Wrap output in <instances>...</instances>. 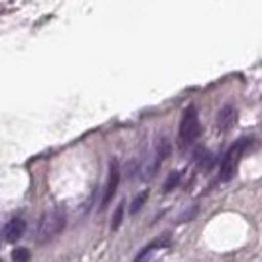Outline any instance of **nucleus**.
<instances>
[{"instance_id":"obj_1","label":"nucleus","mask_w":262,"mask_h":262,"mask_svg":"<svg viewBox=\"0 0 262 262\" xmlns=\"http://www.w3.org/2000/svg\"><path fill=\"white\" fill-rule=\"evenodd\" d=\"M66 211L55 207V209L48 211L46 215H41L38 225V241L39 243H46V241H52L53 236H57L63 229H66Z\"/></svg>"},{"instance_id":"obj_2","label":"nucleus","mask_w":262,"mask_h":262,"mask_svg":"<svg viewBox=\"0 0 262 262\" xmlns=\"http://www.w3.org/2000/svg\"><path fill=\"white\" fill-rule=\"evenodd\" d=\"M201 134V124H199V117H197V111L193 106L185 108L182 122H180V142L182 146L193 144Z\"/></svg>"},{"instance_id":"obj_3","label":"nucleus","mask_w":262,"mask_h":262,"mask_svg":"<svg viewBox=\"0 0 262 262\" xmlns=\"http://www.w3.org/2000/svg\"><path fill=\"white\" fill-rule=\"evenodd\" d=\"M247 146H249V140H241V142H236L235 146L229 148V152H227L225 158L221 160V173H219V180H221V182H229L236 173L241 156L245 154Z\"/></svg>"},{"instance_id":"obj_4","label":"nucleus","mask_w":262,"mask_h":262,"mask_svg":"<svg viewBox=\"0 0 262 262\" xmlns=\"http://www.w3.org/2000/svg\"><path fill=\"white\" fill-rule=\"evenodd\" d=\"M170 156V142L166 140V138H162V140H158L156 146H154V150H152V154L150 158L146 160L144 168H142V180H152L154 178V173L160 170V166H162V162L166 160V158Z\"/></svg>"},{"instance_id":"obj_5","label":"nucleus","mask_w":262,"mask_h":262,"mask_svg":"<svg viewBox=\"0 0 262 262\" xmlns=\"http://www.w3.org/2000/svg\"><path fill=\"white\" fill-rule=\"evenodd\" d=\"M118 182H120V166H118V160L113 158L108 162V178H106V185H105V193H103V205L101 209H105L106 205L111 203V199L117 193Z\"/></svg>"},{"instance_id":"obj_6","label":"nucleus","mask_w":262,"mask_h":262,"mask_svg":"<svg viewBox=\"0 0 262 262\" xmlns=\"http://www.w3.org/2000/svg\"><path fill=\"white\" fill-rule=\"evenodd\" d=\"M24 233H26V221L20 219V217L10 219L8 223L4 225V231H2L6 243H16V241H20V238L24 236Z\"/></svg>"},{"instance_id":"obj_7","label":"nucleus","mask_w":262,"mask_h":262,"mask_svg":"<svg viewBox=\"0 0 262 262\" xmlns=\"http://www.w3.org/2000/svg\"><path fill=\"white\" fill-rule=\"evenodd\" d=\"M236 122V108L233 105H225L219 115H217V128L221 132H227L233 128V124Z\"/></svg>"},{"instance_id":"obj_8","label":"nucleus","mask_w":262,"mask_h":262,"mask_svg":"<svg viewBox=\"0 0 262 262\" xmlns=\"http://www.w3.org/2000/svg\"><path fill=\"white\" fill-rule=\"evenodd\" d=\"M170 245V236L168 235H164L160 241H154L152 245H148L146 249H142L140 252H138V256L134 258V262H148L150 260V256L154 254V250H160V249H164V247H168Z\"/></svg>"},{"instance_id":"obj_9","label":"nucleus","mask_w":262,"mask_h":262,"mask_svg":"<svg viewBox=\"0 0 262 262\" xmlns=\"http://www.w3.org/2000/svg\"><path fill=\"white\" fill-rule=\"evenodd\" d=\"M193 162H195V166L199 170H209L215 160H213V156H211V152L207 148H197L195 152H193Z\"/></svg>"},{"instance_id":"obj_10","label":"nucleus","mask_w":262,"mask_h":262,"mask_svg":"<svg viewBox=\"0 0 262 262\" xmlns=\"http://www.w3.org/2000/svg\"><path fill=\"white\" fill-rule=\"evenodd\" d=\"M180 180H182V171H171L168 180H166V184H164V191H171L173 187H178Z\"/></svg>"},{"instance_id":"obj_11","label":"nucleus","mask_w":262,"mask_h":262,"mask_svg":"<svg viewBox=\"0 0 262 262\" xmlns=\"http://www.w3.org/2000/svg\"><path fill=\"white\" fill-rule=\"evenodd\" d=\"M146 199H148V191H142V193H138V195L134 197V201H132V205H130L132 215H134V213H138V209L146 203Z\"/></svg>"},{"instance_id":"obj_12","label":"nucleus","mask_w":262,"mask_h":262,"mask_svg":"<svg viewBox=\"0 0 262 262\" xmlns=\"http://www.w3.org/2000/svg\"><path fill=\"white\" fill-rule=\"evenodd\" d=\"M30 260V250L20 247V249H14L12 252V262H28Z\"/></svg>"},{"instance_id":"obj_13","label":"nucleus","mask_w":262,"mask_h":262,"mask_svg":"<svg viewBox=\"0 0 262 262\" xmlns=\"http://www.w3.org/2000/svg\"><path fill=\"white\" fill-rule=\"evenodd\" d=\"M122 213H124V203H120L117 207V211H115V217H113V229L117 231L118 227H120V223H122Z\"/></svg>"},{"instance_id":"obj_14","label":"nucleus","mask_w":262,"mask_h":262,"mask_svg":"<svg viewBox=\"0 0 262 262\" xmlns=\"http://www.w3.org/2000/svg\"><path fill=\"white\" fill-rule=\"evenodd\" d=\"M197 211V209H195ZM195 211H191V213H189V209L185 211L184 215H182V217H180V223H185V221H187V219H189V221H191V219H193V215H195Z\"/></svg>"}]
</instances>
